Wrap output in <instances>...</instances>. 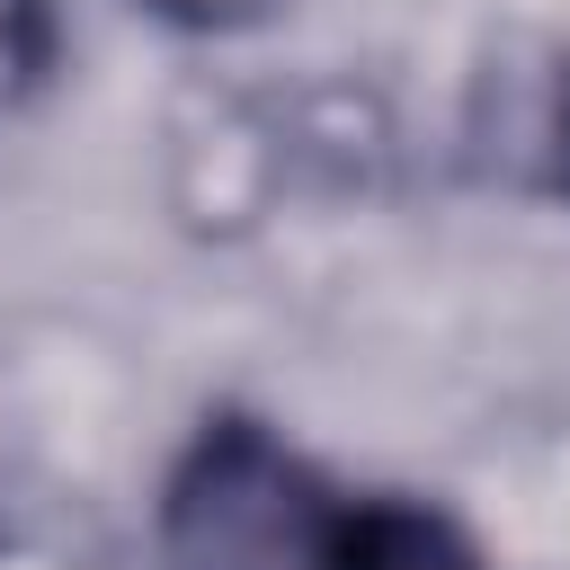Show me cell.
<instances>
[{
  "mask_svg": "<svg viewBox=\"0 0 570 570\" xmlns=\"http://www.w3.org/2000/svg\"><path fill=\"white\" fill-rule=\"evenodd\" d=\"M338 517L258 428H214L169 490V570H338Z\"/></svg>",
  "mask_w": 570,
  "mask_h": 570,
  "instance_id": "obj_1",
  "label": "cell"
},
{
  "mask_svg": "<svg viewBox=\"0 0 570 570\" xmlns=\"http://www.w3.org/2000/svg\"><path fill=\"white\" fill-rule=\"evenodd\" d=\"M53 71V0H0V107Z\"/></svg>",
  "mask_w": 570,
  "mask_h": 570,
  "instance_id": "obj_2",
  "label": "cell"
},
{
  "mask_svg": "<svg viewBox=\"0 0 570 570\" xmlns=\"http://www.w3.org/2000/svg\"><path fill=\"white\" fill-rule=\"evenodd\" d=\"M142 9L169 27H196V36H232V27H258L276 0H142Z\"/></svg>",
  "mask_w": 570,
  "mask_h": 570,
  "instance_id": "obj_3",
  "label": "cell"
},
{
  "mask_svg": "<svg viewBox=\"0 0 570 570\" xmlns=\"http://www.w3.org/2000/svg\"><path fill=\"white\" fill-rule=\"evenodd\" d=\"M561 151H570V125H561Z\"/></svg>",
  "mask_w": 570,
  "mask_h": 570,
  "instance_id": "obj_4",
  "label": "cell"
}]
</instances>
